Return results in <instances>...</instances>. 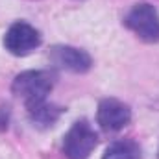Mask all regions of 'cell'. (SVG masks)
<instances>
[{
  "label": "cell",
  "mask_w": 159,
  "mask_h": 159,
  "mask_svg": "<svg viewBox=\"0 0 159 159\" xmlns=\"http://www.w3.org/2000/svg\"><path fill=\"white\" fill-rule=\"evenodd\" d=\"M56 76L50 70H24L17 74L11 83V93L24 100L26 107L44 102L54 89Z\"/></svg>",
  "instance_id": "6da1fadb"
},
{
  "label": "cell",
  "mask_w": 159,
  "mask_h": 159,
  "mask_svg": "<svg viewBox=\"0 0 159 159\" xmlns=\"http://www.w3.org/2000/svg\"><path fill=\"white\" fill-rule=\"evenodd\" d=\"M26 109H28V117L34 122V126H37L41 129L54 126L65 111L63 107H59L56 104H48L46 100L39 102V104H34V106H28Z\"/></svg>",
  "instance_id": "52a82bcc"
},
{
  "label": "cell",
  "mask_w": 159,
  "mask_h": 159,
  "mask_svg": "<svg viewBox=\"0 0 159 159\" xmlns=\"http://www.w3.org/2000/svg\"><path fill=\"white\" fill-rule=\"evenodd\" d=\"M102 159H141V148L131 139L115 141L113 144L107 146Z\"/></svg>",
  "instance_id": "ba28073f"
},
{
  "label": "cell",
  "mask_w": 159,
  "mask_h": 159,
  "mask_svg": "<svg viewBox=\"0 0 159 159\" xmlns=\"http://www.w3.org/2000/svg\"><path fill=\"white\" fill-rule=\"evenodd\" d=\"M41 44V34L28 22L19 20L4 35V46L13 56H28Z\"/></svg>",
  "instance_id": "277c9868"
},
{
  "label": "cell",
  "mask_w": 159,
  "mask_h": 159,
  "mask_svg": "<svg viewBox=\"0 0 159 159\" xmlns=\"http://www.w3.org/2000/svg\"><path fill=\"white\" fill-rule=\"evenodd\" d=\"M48 57H50L54 67H57L61 70H67V72H74V74L87 72L93 65V59L85 50L76 48V46H67V44L54 46L50 50Z\"/></svg>",
  "instance_id": "5b68a950"
},
{
  "label": "cell",
  "mask_w": 159,
  "mask_h": 159,
  "mask_svg": "<svg viewBox=\"0 0 159 159\" xmlns=\"http://www.w3.org/2000/svg\"><path fill=\"white\" fill-rule=\"evenodd\" d=\"M157 157H159V150H157Z\"/></svg>",
  "instance_id": "9c48e42d"
},
{
  "label": "cell",
  "mask_w": 159,
  "mask_h": 159,
  "mask_svg": "<svg viewBox=\"0 0 159 159\" xmlns=\"http://www.w3.org/2000/svg\"><path fill=\"white\" fill-rule=\"evenodd\" d=\"M124 24L139 39L146 43H159V13L152 4L148 2L135 4L128 11Z\"/></svg>",
  "instance_id": "7a4b0ae2"
},
{
  "label": "cell",
  "mask_w": 159,
  "mask_h": 159,
  "mask_svg": "<svg viewBox=\"0 0 159 159\" xmlns=\"http://www.w3.org/2000/svg\"><path fill=\"white\" fill-rule=\"evenodd\" d=\"M98 135L87 120H76L63 137V154L67 159H87L96 148Z\"/></svg>",
  "instance_id": "3957f363"
},
{
  "label": "cell",
  "mask_w": 159,
  "mask_h": 159,
  "mask_svg": "<svg viewBox=\"0 0 159 159\" xmlns=\"http://www.w3.org/2000/svg\"><path fill=\"white\" fill-rule=\"evenodd\" d=\"M96 120L106 131H119L131 120V109L117 98H106L98 104Z\"/></svg>",
  "instance_id": "8992f818"
}]
</instances>
